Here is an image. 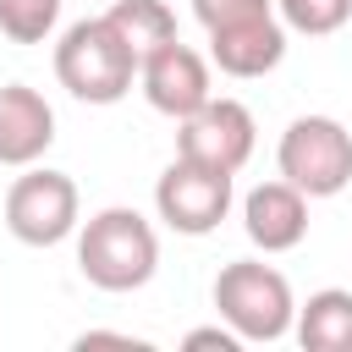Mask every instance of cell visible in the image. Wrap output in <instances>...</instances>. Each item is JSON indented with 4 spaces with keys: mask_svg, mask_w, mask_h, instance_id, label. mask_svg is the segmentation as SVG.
Returning a JSON list of instances; mask_svg holds the SVG:
<instances>
[{
    "mask_svg": "<svg viewBox=\"0 0 352 352\" xmlns=\"http://www.w3.org/2000/svg\"><path fill=\"white\" fill-rule=\"evenodd\" d=\"M77 270L99 292H138L160 270V236L138 209L110 204L77 231Z\"/></svg>",
    "mask_w": 352,
    "mask_h": 352,
    "instance_id": "cell-1",
    "label": "cell"
},
{
    "mask_svg": "<svg viewBox=\"0 0 352 352\" xmlns=\"http://www.w3.org/2000/svg\"><path fill=\"white\" fill-rule=\"evenodd\" d=\"M55 77L82 104H116V99L132 94L138 50L110 28V16H82L55 44Z\"/></svg>",
    "mask_w": 352,
    "mask_h": 352,
    "instance_id": "cell-2",
    "label": "cell"
},
{
    "mask_svg": "<svg viewBox=\"0 0 352 352\" xmlns=\"http://www.w3.org/2000/svg\"><path fill=\"white\" fill-rule=\"evenodd\" d=\"M214 314L242 336V341H280L297 319L292 286L275 264L258 258H231L214 275Z\"/></svg>",
    "mask_w": 352,
    "mask_h": 352,
    "instance_id": "cell-3",
    "label": "cell"
},
{
    "mask_svg": "<svg viewBox=\"0 0 352 352\" xmlns=\"http://www.w3.org/2000/svg\"><path fill=\"white\" fill-rule=\"evenodd\" d=\"M275 165L302 198H336L352 182V132L336 116H297L280 132Z\"/></svg>",
    "mask_w": 352,
    "mask_h": 352,
    "instance_id": "cell-4",
    "label": "cell"
},
{
    "mask_svg": "<svg viewBox=\"0 0 352 352\" xmlns=\"http://www.w3.org/2000/svg\"><path fill=\"white\" fill-rule=\"evenodd\" d=\"M77 182L66 170H50V165H28V176H16L6 187V231L28 248H55L77 231Z\"/></svg>",
    "mask_w": 352,
    "mask_h": 352,
    "instance_id": "cell-5",
    "label": "cell"
},
{
    "mask_svg": "<svg viewBox=\"0 0 352 352\" xmlns=\"http://www.w3.org/2000/svg\"><path fill=\"white\" fill-rule=\"evenodd\" d=\"M253 110L242 99H204L192 116L176 121V154L182 160H198L209 170H226L236 176L248 160H253Z\"/></svg>",
    "mask_w": 352,
    "mask_h": 352,
    "instance_id": "cell-6",
    "label": "cell"
},
{
    "mask_svg": "<svg viewBox=\"0 0 352 352\" xmlns=\"http://www.w3.org/2000/svg\"><path fill=\"white\" fill-rule=\"evenodd\" d=\"M154 209L170 231L182 236H209L226 214H231V176L226 170H209L198 160H170L165 176L154 182Z\"/></svg>",
    "mask_w": 352,
    "mask_h": 352,
    "instance_id": "cell-7",
    "label": "cell"
},
{
    "mask_svg": "<svg viewBox=\"0 0 352 352\" xmlns=\"http://www.w3.org/2000/svg\"><path fill=\"white\" fill-rule=\"evenodd\" d=\"M138 82H143V99H148L160 116L182 121V116H192V110L209 99V60H204L192 44L170 38V44H160V50H148V55L138 60Z\"/></svg>",
    "mask_w": 352,
    "mask_h": 352,
    "instance_id": "cell-8",
    "label": "cell"
},
{
    "mask_svg": "<svg viewBox=\"0 0 352 352\" xmlns=\"http://www.w3.org/2000/svg\"><path fill=\"white\" fill-rule=\"evenodd\" d=\"M209 60L226 77H264L286 60V22L275 16V6L220 22V28H209Z\"/></svg>",
    "mask_w": 352,
    "mask_h": 352,
    "instance_id": "cell-9",
    "label": "cell"
},
{
    "mask_svg": "<svg viewBox=\"0 0 352 352\" xmlns=\"http://www.w3.org/2000/svg\"><path fill=\"white\" fill-rule=\"evenodd\" d=\"M55 143V110L38 88L28 82H6L0 88V165H38L44 148Z\"/></svg>",
    "mask_w": 352,
    "mask_h": 352,
    "instance_id": "cell-10",
    "label": "cell"
},
{
    "mask_svg": "<svg viewBox=\"0 0 352 352\" xmlns=\"http://www.w3.org/2000/svg\"><path fill=\"white\" fill-rule=\"evenodd\" d=\"M242 231L264 253H292L308 236V198L292 182H258L242 198Z\"/></svg>",
    "mask_w": 352,
    "mask_h": 352,
    "instance_id": "cell-11",
    "label": "cell"
},
{
    "mask_svg": "<svg viewBox=\"0 0 352 352\" xmlns=\"http://www.w3.org/2000/svg\"><path fill=\"white\" fill-rule=\"evenodd\" d=\"M302 352H352V292L346 286H324L314 292L297 319H292Z\"/></svg>",
    "mask_w": 352,
    "mask_h": 352,
    "instance_id": "cell-12",
    "label": "cell"
},
{
    "mask_svg": "<svg viewBox=\"0 0 352 352\" xmlns=\"http://www.w3.org/2000/svg\"><path fill=\"white\" fill-rule=\"evenodd\" d=\"M104 16H110V28L138 50V60H143L148 50H160V44L176 38V16H170L165 0H116Z\"/></svg>",
    "mask_w": 352,
    "mask_h": 352,
    "instance_id": "cell-13",
    "label": "cell"
},
{
    "mask_svg": "<svg viewBox=\"0 0 352 352\" xmlns=\"http://www.w3.org/2000/svg\"><path fill=\"white\" fill-rule=\"evenodd\" d=\"M60 0H0V33L11 44H44L55 33Z\"/></svg>",
    "mask_w": 352,
    "mask_h": 352,
    "instance_id": "cell-14",
    "label": "cell"
},
{
    "mask_svg": "<svg viewBox=\"0 0 352 352\" xmlns=\"http://www.w3.org/2000/svg\"><path fill=\"white\" fill-rule=\"evenodd\" d=\"M275 16H280L292 33L324 38V33H336V28L352 16V0H275Z\"/></svg>",
    "mask_w": 352,
    "mask_h": 352,
    "instance_id": "cell-15",
    "label": "cell"
},
{
    "mask_svg": "<svg viewBox=\"0 0 352 352\" xmlns=\"http://www.w3.org/2000/svg\"><path fill=\"white\" fill-rule=\"evenodd\" d=\"M275 0H192V16L204 22V33L209 28H220V22H236V16H248V11H270Z\"/></svg>",
    "mask_w": 352,
    "mask_h": 352,
    "instance_id": "cell-16",
    "label": "cell"
},
{
    "mask_svg": "<svg viewBox=\"0 0 352 352\" xmlns=\"http://www.w3.org/2000/svg\"><path fill=\"white\" fill-rule=\"evenodd\" d=\"M182 346H187V352H198V346H220V352H236V346H242V336H236L231 324H226V330H220V324H204V330H187V336H182Z\"/></svg>",
    "mask_w": 352,
    "mask_h": 352,
    "instance_id": "cell-17",
    "label": "cell"
},
{
    "mask_svg": "<svg viewBox=\"0 0 352 352\" xmlns=\"http://www.w3.org/2000/svg\"><path fill=\"white\" fill-rule=\"evenodd\" d=\"M77 346H132V352H138L143 341H132V336H116V330H82V336H77Z\"/></svg>",
    "mask_w": 352,
    "mask_h": 352,
    "instance_id": "cell-18",
    "label": "cell"
}]
</instances>
